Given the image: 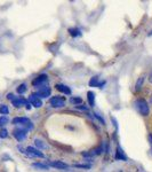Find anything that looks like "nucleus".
<instances>
[{
	"mask_svg": "<svg viewBox=\"0 0 152 172\" xmlns=\"http://www.w3.org/2000/svg\"><path fill=\"white\" fill-rule=\"evenodd\" d=\"M143 83H144V77H141V78H139V80H137V83H136V91H139V89L142 87Z\"/></svg>",
	"mask_w": 152,
	"mask_h": 172,
	"instance_id": "dca6fc26",
	"label": "nucleus"
},
{
	"mask_svg": "<svg viewBox=\"0 0 152 172\" xmlns=\"http://www.w3.org/2000/svg\"><path fill=\"white\" fill-rule=\"evenodd\" d=\"M29 101L31 102V104L33 107H36V108H39V107H41L42 106V102L41 100L39 99V96L34 93V94H31V95L29 96Z\"/></svg>",
	"mask_w": 152,
	"mask_h": 172,
	"instance_id": "423d86ee",
	"label": "nucleus"
},
{
	"mask_svg": "<svg viewBox=\"0 0 152 172\" xmlns=\"http://www.w3.org/2000/svg\"><path fill=\"white\" fill-rule=\"evenodd\" d=\"M7 123H8V118L6 116H1L0 117V126H5Z\"/></svg>",
	"mask_w": 152,
	"mask_h": 172,
	"instance_id": "6ab92c4d",
	"label": "nucleus"
},
{
	"mask_svg": "<svg viewBox=\"0 0 152 172\" xmlns=\"http://www.w3.org/2000/svg\"><path fill=\"white\" fill-rule=\"evenodd\" d=\"M151 103H152V95H151Z\"/></svg>",
	"mask_w": 152,
	"mask_h": 172,
	"instance_id": "cd10ccee",
	"label": "nucleus"
},
{
	"mask_svg": "<svg viewBox=\"0 0 152 172\" xmlns=\"http://www.w3.org/2000/svg\"><path fill=\"white\" fill-rule=\"evenodd\" d=\"M9 113V109L6 104H0V114L1 115H7Z\"/></svg>",
	"mask_w": 152,
	"mask_h": 172,
	"instance_id": "4468645a",
	"label": "nucleus"
},
{
	"mask_svg": "<svg viewBox=\"0 0 152 172\" xmlns=\"http://www.w3.org/2000/svg\"><path fill=\"white\" fill-rule=\"evenodd\" d=\"M87 99H88L89 106H90V107H94V104H95V96H94V93H93V92H88V93H87Z\"/></svg>",
	"mask_w": 152,
	"mask_h": 172,
	"instance_id": "ddd939ff",
	"label": "nucleus"
},
{
	"mask_svg": "<svg viewBox=\"0 0 152 172\" xmlns=\"http://www.w3.org/2000/svg\"><path fill=\"white\" fill-rule=\"evenodd\" d=\"M77 109H80V110H87L86 107H83V106H77Z\"/></svg>",
	"mask_w": 152,
	"mask_h": 172,
	"instance_id": "393cba45",
	"label": "nucleus"
},
{
	"mask_svg": "<svg viewBox=\"0 0 152 172\" xmlns=\"http://www.w3.org/2000/svg\"><path fill=\"white\" fill-rule=\"evenodd\" d=\"M97 80H98V79H97V77H94V78L90 80V83H89V84H90L92 86H94V85H97Z\"/></svg>",
	"mask_w": 152,
	"mask_h": 172,
	"instance_id": "5701e85b",
	"label": "nucleus"
},
{
	"mask_svg": "<svg viewBox=\"0 0 152 172\" xmlns=\"http://www.w3.org/2000/svg\"><path fill=\"white\" fill-rule=\"evenodd\" d=\"M49 164H51V166H53V167H57V169H66V167H68V165H66L65 163H63V162H61V161L51 162Z\"/></svg>",
	"mask_w": 152,
	"mask_h": 172,
	"instance_id": "9d476101",
	"label": "nucleus"
},
{
	"mask_svg": "<svg viewBox=\"0 0 152 172\" xmlns=\"http://www.w3.org/2000/svg\"><path fill=\"white\" fill-rule=\"evenodd\" d=\"M36 146L38 147V148H40V149H44V148H46V145H45L44 142L41 140H39V139H36Z\"/></svg>",
	"mask_w": 152,
	"mask_h": 172,
	"instance_id": "a211bd4d",
	"label": "nucleus"
},
{
	"mask_svg": "<svg viewBox=\"0 0 152 172\" xmlns=\"http://www.w3.org/2000/svg\"><path fill=\"white\" fill-rule=\"evenodd\" d=\"M47 80V76L46 75H40L39 77H37L33 82H32V85L33 86H40L42 83H45Z\"/></svg>",
	"mask_w": 152,
	"mask_h": 172,
	"instance_id": "1a4fd4ad",
	"label": "nucleus"
},
{
	"mask_svg": "<svg viewBox=\"0 0 152 172\" xmlns=\"http://www.w3.org/2000/svg\"><path fill=\"white\" fill-rule=\"evenodd\" d=\"M150 82H151V83H152V75H151V76H150Z\"/></svg>",
	"mask_w": 152,
	"mask_h": 172,
	"instance_id": "bb28decb",
	"label": "nucleus"
},
{
	"mask_svg": "<svg viewBox=\"0 0 152 172\" xmlns=\"http://www.w3.org/2000/svg\"><path fill=\"white\" fill-rule=\"evenodd\" d=\"M81 101H83V100H81L79 96H78V98H71V99H70V102H71V103L78 104V106H79V103H81Z\"/></svg>",
	"mask_w": 152,
	"mask_h": 172,
	"instance_id": "f3484780",
	"label": "nucleus"
},
{
	"mask_svg": "<svg viewBox=\"0 0 152 172\" xmlns=\"http://www.w3.org/2000/svg\"><path fill=\"white\" fill-rule=\"evenodd\" d=\"M36 94H37L39 98H40V96H42V98H47V96H49V94H51V89H49V87H47V86H41V89H39Z\"/></svg>",
	"mask_w": 152,
	"mask_h": 172,
	"instance_id": "6e6552de",
	"label": "nucleus"
},
{
	"mask_svg": "<svg viewBox=\"0 0 152 172\" xmlns=\"http://www.w3.org/2000/svg\"><path fill=\"white\" fill-rule=\"evenodd\" d=\"M115 158L117 159H126V155H125V153L122 152V149H121L120 147H118L117 148V153H115Z\"/></svg>",
	"mask_w": 152,
	"mask_h": 172,
	"instance_id": "f8f14e48",
	"label": "nucleus"
},
{
	"mask_svg": "<svg viewBox=\"0 0 152 172\" xmlns=\"http://www.w3.org/2000/svg\"><path fill=\"white\" fill-rule=\"evenodd\" d=\"M76 167H83V169H88L89 165H83V164H76Z\"/></svg>",
	"mask_w": 152,
	"mask_h": 172,
	"instance_id": "b1692460",
	"label": "nucleus"
},
{
	"mask_svg": "<svg viewBox=\"0 0 152 172\" xmlns=\"http://www.w3.org/2000/svg\"><path fill=\"white\" fill-rule=\"evenodd\" d=\"M135 104H136V108L139 110V113L142 115H148L149 114V111H150V109H149V106H148V103L144 99H139V100H136L135 102Z\"/></svg>",
	"mask_w": 152,
	"mask_h": 172,
	"instance_id": "f257e3e1",
	"label": "nucleus"
},
{
	"mask_svg": "<svg viewBox=\"0 0 152 172\" xmlns=\"http://www.w3.org/2000/svg\"><path fill=\"white\" fill-rule=\"evenodd\" d=\"M26 154L31 157H39V158H44V154L38 149L33 148V147H28L26 148Z\"/></svg>",
	"mask_w": 152,
	"mask_h": 172,
	"instance_id": "39448f33",
	"label": "nucleus"
},
{
	"mask_svg": "<svg viewBox=\"0 0 152 172\" xmlns=\"http://www.w3.org/2000/svg\"><path fill=\"white\" fill-rule=\"evenodd\" d=\"M16 91H17V93H19V94H23V93L26 91V85L25 84H21L19 87H17Z\"/></svg>",
	"mask_w": 152,
	"mask_h": 172,
	"instance_id": "2eb2a0df",
	"label": "nucleus"
},
{
	"mask_svg": "<svg viewBox=\"0 0 152 172\" xmlns=\"http://www.w3.org/2000/svg\"><path fill=\"white\" fill-rule=\"evenodd\" d=\"M13 135L19 141H23L26 138V130L24 128H15L13 131Z\"/></svg>",
	"mask_w": 152,
	"mask_h": 172,
	"instance_id": "20e7f679",
	"label": "nucleus"
},
{
	"mask_svg": "<svg viewBox=\"0 0 152 172\" xmlns=\"http://www.w3.org/2000/svg\"><path fill=\"white\" fill-rule=\"evenodd\" d=\"M49 104L53 108H61L65 106V99L63 96H54L49 100Z\"/></svg>",
	"mask_w": 152,
	"mask_h": 172,
	"instance_id": "f03ea898",
	"label": "nucleus"
},
{
	"mask_svg": "<svg viewBox=\"0 0 152 172\" xmlns=\"http://www.w3.org/2000/svg\"><path fill=\"white\" fill-rule=\"evenodd\" d=\"M13 124L15 125H25L28 128H30L32 126L31 125V122L29 118H26V117H15L13 119Z\"/></svg>",
	"mask_w": 152,
	"mask_h": 172,
	"instance_id": "7ed1b4c3",
	"label": "nucleus"
},
{
	"mask_svg": "<svg viewBox=\"0 0 152 172\" xmlns=\"http://www.w3.org/2000/svg\"><path fill=\"white\" fill-rule=\"evenodd\" d=\"M56 89H58V91H61L62 93H65V94H71V89H70V87L65 86V85H63V84H57Z\"/></svg>",
	"mask_w": 152,
	"mask_h": 172,
	"instance_id": "9b49d317",
	"label": "nucleus"
},
{
	"mask_svg": "<svg viewBox=\"0 0 152 172\" xmlns=\"http://www.w3.org/2000/svg\"><path fill=\"white\" fill-rule=\"evenodd\" d=\"M8 137V132H7L6 128H1L0 130V138L1 139H5V138H7Z\"/></svg>",
	"mask_w": 152,
	"mask_h": 172,
	"instance_id": "aec40b11",
	"label": "nucleus"
},
{
	"mask_svg": "<svg viewBox=\"0 0 152 172\" xmlns=\"http://www.w3.org/2000/svg\"><path fill=\"white\" fill-rule=\"evenodd\" d=\"M34 167H39V169H47V166L45 165V164H38V163H36V164H33Z\"/></svg>",
	"mask_w": 152,
	"mask_h": 172,
	"instance_id": "4be33fe9",
	"label": "nucleus"
},
{
	"mask_svg": "<svg viewBox=\"0 0 152 172\" xmlns=\"http://www.w3.org/2000/svg\"><path fill=\"white\" fill-rule=\"evenodd\" d=\"M69 32L73 36V37H76V36H79V35H80V31H79L78 29H70Z\"/></svg>",
	"mask_w": 152,
	"mask_h": 172,
	"instance_id": "412c9836",
	"label": "nucleus"
},
{
	"mask_svg": "<svg viewBox=\"0 0 152 172\" xmlns=\"http://www.w3.org/2000/svg\"><path fill=\"white\" fill-rule=\"evenodd\" d=\"M7 98H8V99H9V100H13L14 98H15V96L13 95V94H12V93H9V94H8V95H7Z\"/></svg>",
	"mask_w": 152,
	"mask_h": 172,
	"instance_id": "a878e982",
	"label": "nucleus"
},
{
	"mask_svg": "<svg viewBox=\"0 0 152 172\" xmlns=\"http://www.w3.org/2000/svg\"><path fill=\"white\" fill-rule=\"evenodd\" d=\"M12 103L14 104V107H22V106H26V108L30 109V106H29V103L24 100V99H22V98H14L13 100H12Z\"/></svg>",
	"mask_w": 152,
	"mask_h": 172,
	"instance_id": "0eeeda50",
	"label": "nucleus"
}]
</instances>
